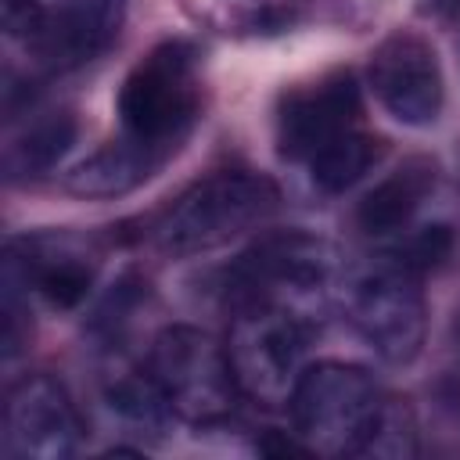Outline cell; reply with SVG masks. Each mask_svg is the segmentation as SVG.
<instances>
[{
    "mask_svg": "<svg viewBox=\"0 0 460 460\" xmlns=\"http://www.w3.org/2000/svg\"><path fill=\"white\" fill-rule=\"evenodd\" d=\"M338 284V255L327 241L309 234H273L252 244L226 270L223 295L241 305H277L320 327L331 291Z\"/></svg>",
    "mask_w": 460,
    "mask_h": 460,
    "instance_id": "1",
    "label": "cell"
},
{
    "mask_svg": "<svg viewBox=\"0 0 460 460\" xmlns=\"http://www.w3.org/2000/svg\"><path fill=\"white\" fill-rule=\"evenodd\" d=\"M388 395L356 363H316L305 367L288 410L295 424V438L309 453L323 456H352L367 449Z\"/></svg>",
    "mask_w": 460,
    "mask_h": 460,
    "instance_id": "2",
    "label": "cell"
},
{
    "mask_svg": "<svg viewBox=\"0 0 460 460\" xmlns=\"http://www.w3.org/2000/svg\"><path fill=\"white\" fill-rule=\"evenodd\" d=\"M280 205L270 176L226 169L187 187L158 223V244L169 255H201L262 226Z\"/></svg>",
    "mask_w": 460,
    "mask_h": 460,
    "instance_id": "3",
    "label": "cell"
},
{
    "mask_svg": "<svg viewBox=\"0 0 460 460\" xmlns=\"http://www.w3.org/2000/svg\"><path fill=\"white\" fill-rule=\"evenodd\" d=\"M201 83L198 61L187 43H158L133 65L119 90L122 137L169 158L198 119Z\"/></svg>",
    "mask_w": 460,
    "mask_h": 460,
    "instance_id": "4",
    "label": "cell"
},
{
    "mask_svg": "<svg viewBox=\"0 0 460 460\" xmlns=\"http://www.w3.org/2000/svg\"><path fill=\"white\" fill-rule=\"evenodd\" d=\"M147 374L155 377L169 410L187 424L226 420L241 395L226 341L187 323H172L151 341Z\"/></svg>",
    "mask_w": 460,
    "mask_h": 460,
    "instance_id": "5",
    "label": "cell"
},
{
    "mask_svg": "<svg viewBox=\"0 0 460 460\" xmlns=\"http://www.w3.org/2000/svg\"><path fill=\"white\" fill-rule=\"evenodd\" d=\"M345 313L359 338L388 363H410L428 334L420 273L392 252L359 266L345 280Z\"/></svg>",
    "mask_w": 460,
    "mask_h": 460,
    "instance_id": "6",
    "label": "cell"
},
{
    "mask_svg": "<svg viewBox=\"0 0 460 460\" xmlns=\"http://www.w3.org/2000/svg\"><path fill=\"white\" fill-rule=\"evenodd\" d=\"M316 327L288 309L277 305H241L234 309V323L226 334V352L230 367L237 377L241 395L262 402V406H280L291 399L305 349Z\"/></svg>",
    "mask_w": 460,
    "mask_h": 460,
    "instance_id": "7",
    "label": "cell"
},
{
    "mask_svg": "<svg viewBox=\"0 0 460 460\" xmlns=\"http://www.w3.org/2000/svg\"><path fill=\"white\" fill-rule=\"evenodd\" d=\"M83 420L61 381L29 374L4 399V449L18 460H65L79 449Z\"/></svg>",
    "mask_w": 460,
    "mask_h": 460,
    "instance_id": "8",
    "label": "cell"
},
{
    "mask_svg": "<svg viewBox=\"0 0 460 460\" xmlns=\"http://www.w3.org/2000/svg\"><path fill=\"white\" fill-rule=\"evenodd\" d=\"M370 90L402 126H431L442 111V65L428 40L395 32L370 54Z\"/></svg>",
    "mask_w": 460,
    "mask_h": 460,
    "instance_id": "9",
    "label": "cell"
},
{
    "mask_svg": "<svg viewBox=\"0 0 460 460\" xmlns=\"http://www.w3.org/2000/svg\"><path fill=\"white\" fill-rule=\"evenodd\" d=\"M359 126V86L349 72H331L295 86L277 108V144L291 162H309L323 144Z\"/></svg>",
    "mask_w": 460,
    "mask_h": 460,
    "instance_id": "10",
    "label": "cell"
},
{
    "mask_svg": "<svg viewBox=\"0 0 460 460\" xmlns=\"http://www.w3.org/2000/svg\"><path fill=\"white\" fill-rule=\"evenodd\" d=\"M7 273L50 309H75L93 284V259L72 237H22L7 252Z\"/></svg>",
    "mask_w": 460,
    "mask_h": 460,
    "instance_id": "11",
    "label": "cell"
},
{
    "mask_svg": "<svg viewBox=\"0 0 460 460\" xmlns=\"http://www.w3.org/2000/svg\"><path fill=\"white\" fill-rule=\"evenodd\" d=\"M126 14V0H58V7L43 11L36 50L54 68H75L93 61L119 32Z\"/></svg>",
    "mask_w": 460,
    "mask_h": 460,
    "instance_id": "12",
    "label": "cell"
},
{
    "mask_svg": "<svg viewBox=\"0 0 460 460\" xmlns=\"http://www.w3.org/2000/svg\"><path fill=\"white\" fill-rule=\"evenodd\" d=\"M162 162L165 158H158L155 151L133 144L129 137H119L97 147L93 155H86L79 165H72L65 176V187L79 198H119L140 187Z\"/></svg>",
    "mask_w": 460,
    "mask_h": 460,
    "instance_id": "13",
    "label": "cell"
},
{
    "mask_svg": "<svg viewBox=\"0 0 460 460\" xmlns=\"http://www.w3.org/2000/svg\"><path fill=\"white\" fill-rule=\"evenodd\" d=\"M431 187H435V162H428V158L402 162L359 201V208H356L359 230L374 234V237L402 230L413 219V212L420 208V201L431 194Z\"/></svg>",
    "mask_w": 460,
    "mask_h": 460,
    "instance_id": "14",
    "label": "cell"
},
{
    "mask_svg": "<svg viewBox=\"0 0 460 460\" xmlns=\"http://www.w3.org/2000/svg\"><path fill=\"white\" fill-rule=\"evenodd\" d=\"M377 155H381V140L356 126V129H345L341 137H334L331 144H323L305 165H309L313 183L323 194H341L370 172Z\"/></svg>",
    "mask_w": 460,
    "mask_h": 460,
    "instance_id": "15",
    "label": "cell"
},
{
    "mask_svg": "<svg viewBox=\"0 0 460 460\" xmlns=\"http://www.w3.org/2000/svg\"><path fill=\"white\" fill-rule=\"evenodd\" d=\"M75 140V122L72 115H47L40 119L36 126H29L7 151V165L11 172H25V176H36V172H47L58 165V158L72 147Z\"/></svg>",
    "mask_w": 460,
    "mask_h": 460,
    "instance_id": "16",
    "label": "cell"
},
{
    "mask_svg": "<svg viewBox=\"0 0 460 460\" xmlns=\"http://www.w3.org/2000/svg\"><path fill=\"white\" fill-rule=\"evenodd\" d=\"M417 453V424L406 402L392 399L385 402V413L363 449V456H413Z\"/></svg>",
    "mask_w": 460,
    "mask_h": 460,
    "instance_id": "17",
    "label": "cell"
},
{
    "mask_svg": "<svg viewBox=\"0 0 460 460\" xmlns=\"http://www.w3.org/2000/svg\"><path fill=\"white\" fill-rule=\"evenodd\" d=\"M449 252H453V230H449L446 223H435V226L413 230L392 255H395L399 262H406L413 273H424V270L438 266L442 259H449Z\"/></svg>",
    "mask_w": 460,
    "mask_h": 460,
    "instance_id": "18",
    "label": "cell"
},
{
    "mask_svg": "<svg viewBox=\"0 0 460 460\" xmlns=\"http://www.w3.org/2000/svg\"><path fill=\"white\" fill-rule=\"evenodd\" d=\"M0 14H4V29H7L11 36L36 40L40 22H43V11H40L32 0H0Z\"/></svg>",
    "mask_w": 460,
    "mask_h": 460,
    "instance_id": "19",
    "label": "cell"
},
{
    "mask_svg": "<svg viewBox=\"0 0 460 460\" xmlns=\"http://www.w3.org/2000/svg\"><path fill=\"white\" fill-rule=\"evenodd\" d=\"M424 11L431 14H460V0H424Z\"/></svg>",
    "mask_w": 460,
    "mask_h": 460,
    "instance_id": "20",
    "label": "cell"
}]
</instances>
